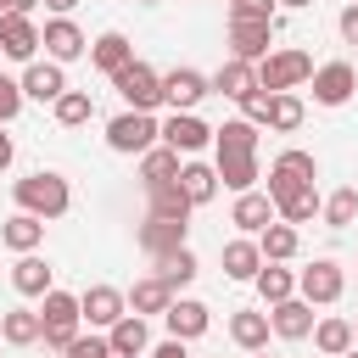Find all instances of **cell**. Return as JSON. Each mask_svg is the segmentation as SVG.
Listing matches in <instances>:
<instances>
[{
  "instance_id": "53",
  "label": "cell",
  "mask_w": 358,
  "mask_h": 358,
  "mask_svg": "<svg viewBox=\"0 0 358 358\" xmlns=\"http://www.w3.org/2000/svg\"><path fill=\"white\" fill-rule=\"evenodd\" d=\"M0 11H11V6H6V0H0Z\"/></svg>"
},
{
  "instance_id": "37",
  "label": "cell",
  "mask_w": 358,
  "mask_h": 358,
  "mask_svg": "<svg viewBox=\"0 0 358 358\" xmlns=\"http://www.w3.org/2000/svg\"><path fill=\"white\" fill-rule=\"evenodd\" d=\"M90 112H95V101H90L84 90H62V95H56V123L78 129V123H90Z\"/></svg>"
},
{
  "instance_id": "14",
  "label": "cell",
  "mask_w": 358,
  "mask_h": 358,
  "mask_svg": "<svg viewBox=\"0 0 358 358\" xmlns=\"http://www.w3.org/2000/svg\"><path fill=\"white\" fill-rule=\"evenodd\" d=\"M268 330H274V336H285V341H302V336L313 330V302H308V296H285V302H274Z\"/></svg>"
},
{
  "instance_id": "44",
  "label": "cell",
  "mask_w": 358,
  "mask_h": 358,
  "mask_svg": "<svg viewBox=\"0 0 358 358\" xmlns=\"http://www.w3.org/2000/svg\"><path fill=\"white\" fill-rule=\"evenodd\" d=\"M241 106H246V123H263V117H268V95H263V90H252Z\"/></svg>"
},
{
  "instance_id": "56",
  "label": "cell",
  "mask_w": 358,
  "mask_h": 358,
  "mask_svg": "<svg viewBox=\"0 0 358 358\" xmlns=\"http://www.w3.org/2000/svg\"><path fill=\"white\" fill-rule=\"evenodd\" d=\"M263 358H268V352H263Z\"/></svg>"
},
{
  "instance_id": "48",
  "label": "cell",
  "mask_w": 358,
  "mask_h": 358,
  "mask_svg": "<svg viewBox=\"0 0 358 358\" xmlns=\"http://www.w3.org/2000/svg\"><path fill=\"white\" fill-rule=\"evenodd\" d=\"M45 6H50V11H73L78 0H45Z\"/></svg>"
},
{
  "instance_id": "43",
  "label": "cell",
  "mask_w": 358,
  "mask_h": 358,
  "mask_svg": "<svg viewBox=\"0 0 358 358\" xmlns=\"http://www.w3.org/2000/svg\"><path fill=\"white\" fill-rule=\"evenodd\" d=\"M106 352H112V347H106L101 336H73V341H67V358H106Z\"/></svg>"
},
{
  "instance_id": "24",
  "label": "cell",
  "mask_w": 358,
  "mask_h": 358,
  "mask_svg": "<svg viewBox=\"0 0 358 358\" xmlns=\"http://www.w3.org/2000/svg\"><path fill=\"white\" fill-rule=\"evenodd\" d=\"M90 62H95L101 73H117V67H129V62H134V45H129L123 34H101V39L90 45Z\"/></svg>"
},
{
  "instance_id": "19",
  "label": "cell",
  "mask_w": 358,
  "mask_h": 358,
  "mask_svg": "<svg viewBox=\"0 0 358 358\" xmlns=\"http://www.w3.org/2000/svg\"><path fill=\"white\" fill-rule=\"evenodd\" d=\"M62 90H67V78H62L56 62H34V67L22 73V95H34V101H56Z\"/></svg>"
},
{
  "instance_id": "40",
  "label": "cell",
  "mask_w": 358,
  "mask_h": 358,
  "mask_svg": "<svg viewBox=\"0 0 358 358\" xmlns=\"http://www.w3.org/2000/svg\"><path fill=\"white\" fill-rule=\"evenodd\" d=\"M313 213H319V196H313V185H308V190H296L291 201H280V218H285V224H308Z\"/></svg>"
},
{
  "instance_id": "38",
  "label": "cell",
  "mask_w": 358,
  "mask_h": 358,
  "mask_svg": "<svg viewBox=\"0 0 358 358\" xmlns=\"http://www.w3.org/2000/svg\"><path fill=\"white\" fill-rule=\"evenodd\" d=\"M257 291H263V302H285L291 291H296V280H291V268H257Z\"/></svg>"
},
{
  "instance_id": "28",
  "label": "cell",
  "mask_w": 358,
  "mask_h": 358,
  "mask_svg": "<svg viewBox=\"0 0 358 358\" xmlns=\"http://www.w3.org/2000/svg\"><path fill=\"white\" fill-rule=\"evenodd\" d=\"M157 280L173 291V285H190L196 280V257H190V246H173V252H162L157 257Z\"/></svg>"
},
{
  "instance_id": "15",
  "label": "cell",
  "mask_w": 358,
  "mask_h": 358,
  "mask_svg": "<svg viewBox=\"0 0 358 358\" xmlns=\"http://www.w3.org/2000/svg\"><path fill=\"white\" fill-rule=\"evenodd\" d=\"M207 140H213V129H207L201 117H190V112H173V117L162 123V145H173V151H185V157L201 151Z\"/></svg>"
},
{
  "instance_id": "47",
  "label": "cell",
  "mask_w": 358,
  "mask_h": 358,
  "mask_svg": "<svg viewBox=\"0 0 358 358\" xmlns=\"http://www.w3.org/2000/svg\"><path fill=\"white\" fill-rule=\"evenodd\" d=\"M0 168H11V134H0Z\"/></svg>"
},
{
  "instance_id": "5",
  "label": "cell",
  "mask_w": 358,
  "mask_h": 358,
  "mask_svg": "<svg viewBox=\"0 0 358 358\" xmlns=\"http://www.w3.org/2000/svg\"><path fill=\"white\" fill-rule=\"evenodd\" d=\"M313 173H319V162H313L308 151H285V157H274V168H268V201H274V207L291 201L296 190L313 185Z\"/></svg>"
},
{
  "instance_id": "39",
  "label": "cell",
  "mask_w": 358,
  "mask_h": 358,
  "mask_svg": "<svg viewBox=\"0 0 358 358\" xmlns=\"http://www.w3.org/2000/svg\"><path fill=\"white\" fill-rule=\"evenodd\" d=\"M352 218H358V190H336V196L324 201V224H330V229H347Z\"/></svg>"
},
{
  "instance_id": "22",
  "label": "cell",
  "mask_w": 358,
  "mask_h": 358,
  "mask_svg": "<svg viewBox=\"0 0 358 358\" xmlns=\"http://www.w3.org/2000/svg\"><path fill=\"white\" fill-rule=\"evenodd\" d=\"M0 241H6L11 252H34V246L45 241V218H34V213H17V218H6V224H0Z\"/></svg>"
},
{
  "instance_id": "9",
  "label": "cell",
  "mask_w": 358,
  "mask_h": 358,
  "mask_svg": "<svg viewBox=\"0 0 358 358\" xmlns=\"http://www.w3.org/2000/svg\"><path fill=\"white\" fill-rule=\"evenodd\" d=\"M352 90H358V73L347 62H330V67L313 73V101L319 106H341V101H352Z\"/></svg>"
},
{
  "instance_id": "35",
  "label": "cell",
  "mask_w": 358,
  "mask_h": 358,
  "mask_svg": "<svg viewBox=\"0 0 358 358\" xmlns=\"http://www.w3.org/2000/svg\"><path fill=\"white\" fill-rule=\"evenodd\" d=\"M140 179H145V185H157V179H179V151H173V145H151L145 162H140Z\"/></svg>"
},
{
  "instance_id": "46",
  "label": "cell",
  "mask_w": 358,
  "mask_h": 358,
  "mask_svg": "<svg viewBox=\"0 0 358 358\" xmlns=\"http://www.w3.org/2000/svg\"><path fill=\"white\" fill-rule=\"evenodd\" d=\"M151 358H190V352H185V341H179V336H168V341H162Z\"/></svg>"
},
{
  "instance_id": "27",
  "label": "cell",
  "mask_w": 358,
  "mask_h": 358,
  "mask_svg": "<svg viewBox=\"0 0 358 358\" xmlns=\"http://www.w3.org/2000/svg\"><path fill=\"white\" fill-rule=\"evenodd\" d=\"M257 268H263V252L252 241H229L224 246V274L229 280H257Z\"/></svg>"
},
{
  "instance_id": "16",
  "label": "cell",
  "mask_w": 358,
  "mask_h": 358,
  "mask_svg": "<svg viewBox=\"0 0 358 358\" xmlns=\"http://www.w3.org/2000/svg\"><path fill=\"white\" fill-rule=\"evenodd\" d=\"M140 246L151 252V257H162V252H173V246H185V218H145L140 224Z\"/></svg>"
},
{
  "instance_id": "13",
  "label": "cell",
  "mask_w": 358,
  "mask_h": 358,
  "mask_svg": "<svg viewBox=\"0 0 358 358\" xmlns=\"http://www.w3.org/2000/svg\"><path fill=\"white\" fill-rule=\"evenodd\" d=\"M123 308H129V302H123V291H112V285H90V291L78 296V319H90V324H106V330L123 319Z\"/></svg>"
},
{
  "instance_id": "7",
  "label": "cell",
  "mask_w": 358,
  "mask_h": 358,
  "mask_svg": "<svg viewBox=\"0 0 358 358\" xmlns=\"http://www.w3.org/2000/svg\"><path fill=\"white\" fill-rule=\"evenodd\" d=\"M112 84H117V95L129 101V112H151V106L162 101V78H157L145 62H129V67H117V73H112Z\"/></svg>"
},
{
  "instance_id": "23",
  "label": "cell",
  "mask_w": 358,
  "mask_h": 358,
  "mask_svg": "<svg viewBox=\"0 0 358 358\" xmlns=\"http://www.w3.org/2000/svg\"><path fill=\"white\" fill-rule=\"evenodd\" d=\"M11 285H17L22 296H45V291H50V263L34 257V252H22L17 268H11Z\"/></svg>"
},
{
  "instance_id": "3",
  "label": "cell",
  "mask_w": 358,
  "mask_h": 358,
  "mask_svg": "<svg viewBox=\"0 0 358 358\" xmlns=\"http://www.w3.org/2000/svg\"><path fill=\"white\" fill-rule=\"evenodd\" d=\"M313 78V56L308 50H280V56H263L257 67V90L263 95H280V90H296Z\"/></svg>"
},
{
  "instance_id": "26",
  "label": "cell",
  "mask_w": 358,
  "mask_h": 358,
  "mask_svg": "<svg viewBox=\"0 0 358 358\" xmlns=\"http://www.w3.org/2000/svg\"><path fill=\"white\" fill-rule=\"evenodd\" d=\"M145 341H151V336H145V319H140V313H123V319L112 324V336H106V347H112V352H129V358H140Z\"/></svg>"
},
{
  "instance_id": "12",
  "label": "cell",
  "mask_w": 358,
  "mask_h": 358,
  "mask_svg": "<svg viewBox=\"0 0 358 358\" xmlns=\"http://www.w3.org/2000/svg\"><path fill=\"white\" fill-rule=\"evenodd\" d=\"M207 90H213V84H207V78H201L196 67H173V73L162 78V101H168L173 112H190V106H196V101H201Z\"/></svg>"
},
{
  "instance_id": "8",
  "label": "cell",
  "mask_w": 358,
  "mask_h": 358,
  "mask_svg": "<svg viewBox=\"0 0 358 358\" xmlns=\"http://www.w3.org/2000/svg\"><path fill=\"white\" fill-rule=\"evenodd\" d=\"M268 39H274V22L229 17V45H235V62H263V56H268Z\"/></svg>"
},
{
  "instance_id": "11",
  "label": "cell",
  "mask_w": 358,
  "mask_h": 358,
  "mask_svg": "<svg viewBox=\"0 0 358 358\" xmlns=\"http://www.w3.org/2000/svg\"><path fill=\"white\" fill-rule=\"evenodd\" d=\"M0 50L17 62H28L39 50V28L28 22V11H0Z\"/></svg>"
},
{
  "instance_id": "55",
  "label": "cell",
  "mask_w": 358,
  "mask_h": 358,
  "mask_svg": "<svg viewBox=\"0 0 358 358\" xmlns=\"http://www.w3.org/2000/svg\"><path fill=\"white\" fill-rule=\"evenodd\" d=\"M145 6H151V0H145Z\"/></svg>"
},
{
  "instance_id": "17",
  "label": "cell",
  "mask_w": 358,
  "mask_h": 358,
  "mask_svg": "<svg viewBox=\"0 0 358 358\" xmlns=\"http://www.w3.org/2000/svg\"><path fill=\"white\" fill-rule=\"evenodd\" d=\"M39 45L50 50V62H73V56H84V34L67 22V17H56V22H45V34H39Z\"/></svg>"
},
{
  "instance_id": "45",
  "label": "cell",
  "mask_w": 358,
  "mask_h": 358,
  "mask_svg": "<svg viewBox=\"0 0 358 358\" xmlns=\"http://www.w3.org/2000/svg\"><path fill=\"white\" fill-rule=\"evenodd\" d=\"M341 39H347V45H358V6H347V11H341Z\"/></svg>"
},
{
  "instance_id": "32",
  "label": "cell",
  "mask_w": 358,
  "mask_h": 358,
  "mask_svg": "<svg viewBox=\"0 0 358 358\" xmlns=\"http://www.w3.org/2000/svg\"><path fill=\"white\" fill-rule=\"evenodd\" d=\"M168 302H173V291H168V285H162L157 274H151V280H140V285L129 291V308H134L140 319H145V313H162Z\"/></svg>"
},
{
  "instance_id": "51",
  "label": "cell",
  "mask_w": 358,
  "mask_h": 358,
  "mask_svg": "<svg viewBox=\"0 0 358 358\" xmlns=\"http://www.w3.org/2000/svg\"><path fill=\"white\" fill-rule=\"evenodd\" d=\"M341 358H358V347H347V352H341Z\"/></svg>"
},
{
  "instance_id": "20",
  "label": "cell",
  "mask_w": 358,
  "mask_h": 358,
  "mask_svg": "<svg viewBox=\"0 0 358 358\" xmlns=\"http://www.w3.org/2000/svg\"><path fill=\"white\" fill-rule=\"evenodd\" d=\"M179 190L190 196V207L213 201V196H218V168H207V162H185V168H179Z\"/></svg>"
},
{
  "instance_id": "52",
  "label": "cell",
  "mask_w": 358,
  "mask_h": 358,
  "mask_svg": "<svg viewBox=\"0 0 358 358\" xmlns=\"http://www.w3.org/2000/svg\"><path fill=\"white\" fill-rule=\"evenodd\" d=\"M106 358H129V352H106Z\"/></svg>"
},
{
  "instance_id": "33",
  "label": "cell",
  "mask_w": 358,
  "mask_h": 358,
  "mask_svg": "<svg viewBox=\"0 0 358 358\" xmlns=\"http://www.w3.org/2000/svg\"><path fill=\"white\" fill-rule=\"evenodd\" d=\"M229 336H235L246 352L268 347V313H235V319H229Z\"/></svg>"
},
{
  "instance_id": "21",
  "label": "cell",
  "mask_w": 358,
  "mask_h": 358,
  "mask_svg": "<svg viewBox=\"0 0 358 358\" xmlns=\"http://www.w3.org/2000/svg\"><path fill=\"white\" fill-rule=\"evenodd\" d=\"M145 196H151L157 218H190V196L179 190V179H157V185H145Z\"/></svg>"
},
{
  "instance_id": "2",
  "label": "cell",
  "mask_w": 358,
  "mask_h": 358,
  "mask_svg": "<svg viewBox=\"0 0 358 358\" xmlns=\"http://www.w3.org/2000/svg\"><path fill=\"white\" fill-rule=\"evenodd\" d=\"M11 196H17V207L22 213H34V218H62L67 213V179L62 173H28V179H17L11 185Z\"/></svg>"
},
{
  "instance_id": "34",
  "label": "cell",
  "mask_w": 358,
  "mask_h": 358,
  "mask_svg": "<svg viewBox=\"0 0 358 358\" xmlns=\"http://www.w3.org/2000/svg\"><path fill=\"white\" fill-rule=\"evenodd\" d=\"M268 129H280V134H291L296 123H302V101L291 95V90H280V95H268V117H263Z\"/></svg>"
},
{
  "instance_id": "41",
  "label": "cell",
  "mask_w": 358,
  "mask_h": 358,
  "mask_svg": "<svg viewBox=\"0 0 358 358\" xmlns=\"http://www.w3.org/2000/svg\"><path fill=\"white\" fill-rule=\"evenodd\" d=\"M22 112V84H11L6 73H0V123H11Z\"/></svg>"
},
{
  "instance_id": "30",
  "label": "cell",
  "mask_w": 358,
  "mask_h": 358,
  "mask_svg": "<svg viewBox=\"0 0 358 358\" xmlns=\"http://www.w3.org/2000/svg\"><path fill=\"white\" fill-rule=\"evenodd\" d=\"M0 341H11V347H34V341H39V313L11 308V313L0 319Z\"/></svg>"
},
{
  "instance_id": "54",
  "label": "cell",
  "mask_w": 358,
  "mask_h": 358,
  "mask_svg": "<svg viewBox=\"0 0 358 358\" xmlns=\"http://www.w3.org/2000/svg\"><path fill=\"white\" fill-rule=\"evenodd\" d=\"M352 341H358V330H352Z\"/></svg>"
},
{
  "instance_id": "6",
  "label": "cell",
  "mask_w": 358,
  "mask_h": 358,
  "mask_svg": "<svg viewBox=\"0 0 358 358\" xmlns=\"http://www.w3.org/2000/svg\"><path fill=\"white\" fill-rule=\"evenodd\" d=\"M162 134V123L151 117V112H123V117H112L106 123V145L112 151H123V157H134V151H151V140Z\"/></svg>"
},
{
  "instance_id": "18",
  "label": "cell",
  "mask_w": 358,
  "mask_h": 358,
  "mask_svg": "<svg viewBox=\"0 0 358 358\" xmlns=\"http://www.w3.org/2000/svg\"><path fill=\"white\" fill-rule=\"evenodd\" d=\"M213 90H218V95H229V101H246V95L257 90V67H252V62H235V56H229V62L218 67Z\"/></svg>"
},
{
  "instance_id": "31",
  "label": "cell",
  "mask_w": 358,
  "mask_h": 358,
  "mask_svg": "<svg viewBox=\"0 0 358 358\" xmlns=\"http://www.w3.org/2000/svg\"><path fill=\"white\" fill-rule=\"evenodd\" d=\"M235 224H241V229H263V224H274V201L257 196V190H241V201H235Z\"/></svg>"
},
{
  "instance_id": "49",
  "label": "cell",
  "mask_w": 358,
  "mask_h": 358,
  "mask_svg": "<svg viewBox=\"0 0 358 358\" xmlns=\"http://www.w3.org/2000/svg\"><path fill=\"white\" fill-rule=\"evenodd\" d=\"M280 6H291V11H302V6H313V0H280Z\"/></svg>"
},
{
  "instance_id": "36",
  "label": "cell",
  "mask_w": 358,
  "mask_h": 358,
  "mask_svg": "<svg viewBox=\"0 0 358 358\" xmlns=\"http://www.w3.org/2000/svg\"><path fill=\"white\" fill-rule=\"evenodd\" d=\"M308 336H313V347H319V352H330V358H341V352L352 347V324H347V319H324V324H319V330H308Z\"/></svg>"
},
{
  "instance_id": "4",
  "label": "cell",
  "mask_w": 358,
  "mask_h": 358,
  "mask_svg": "<svg viewBox=\"0 0 358 358\" xmlns=\"http://www.w3.org/2000/svg\"><path fill=\"white\" fill-rule=\"evenodd\" d=\"M73 336H78V296H67V291H45V308H39V341L67 352Z\"/></svg>"
},
{
  "instance_id": "29",
  "label": "cell",
  "mask_w": 358,
  "mask_h": 358,
  "mask_svg": "<svg viewBox=\"0 0 358 358\" xmlns=\"http://www.w3.org/2000/svg\"><path fill=\"white\" fill-rule=\"evenodd\" d=\"M257 252H263V263H285V257H296V229H291V224H263Z\"/></svg>"
},
{
  "instance_id": "50",
  "label": "cell",
  "mask_w": 358,
  "mask_h": 358,
  "mask_svg": "<svg viewBox=\"0 0 358 358\" xmlns=\"http://www.w3.org/2000/svg\"><path fill=\"white\" fill-rule=\"evenodd\" d=\"M6 6H11V11H28V6H34V0H6Z\"/></svg>"
},
{
  "instance_id": "1",
  "label": "cell",
  "mask_w": 358,
  "mask_h": 358,
  "mask_svg": "<svg viewBox=\"0 0 358 358\" xmlns=\"http://www.w3.org/2000/svg\"><path fill=\"white\" fill-rule=\"evenodd\" d=\"M213 140H218V185L252 190L257 185V123L235 117V123L213 129Z\"/></svg>"
},
{
  "instance_id": "42",
  "label": "cell",
  "mask_w": 358,
  "mask_h": 358,
  "mask_svg": "<svg viewBox=\"0 0 358 358\" xmlns=\"http://www.w3.org/2000/svg\"><path fill=\"white\" fill-rule=\"evenodd\" d=\"M229 17H252V22H274V0H235Z\"/></svg>"
},
{
  "instance_id": "25",
  "label": "cell",
  "mask_w": 358,
  "mask_h": 358,
  "mask_svg": "<svg viewBox=\"0 0 358 358\" xmlns=\"http://www.w3.org/2000/svg\"><path fill=\"white\" fill-rule=\"evenodd\" d=\"M162 319H168V330H173L179 341H190V336L207 330V308H201V302H168Z\"/></svg>"
},
{
  "instance_id": "10",
  "label": "cell",
  "mask_w": 358,
  "mask_h": 358,
  "mask_svg": "<svg viewBox=\"0 0 358 358\" xmlns=\"http://www.w3.org/2000/svg\"><path fill=\"white\" fill-rule=\"evenodd\" d=\"M296 285H302V296H308V302H336V296H341V285H347V274H341V263H336V257H319L313 268H302V280H296Z\"/></svg>"
}]
</instances>
